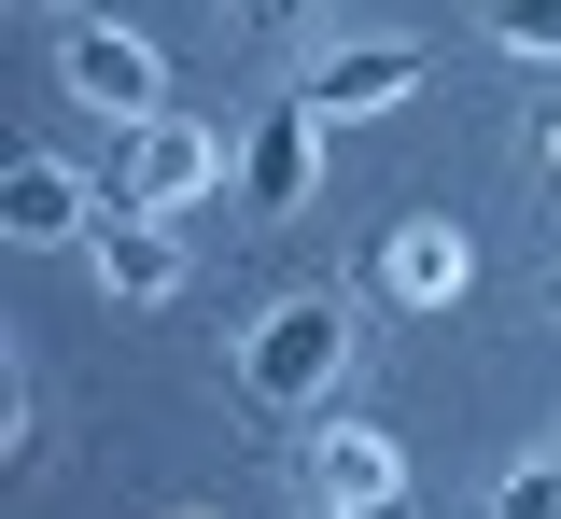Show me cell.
I'll return each mask as SVG.
<instances>
[{"label":"cell","instance_id":"1","mask_svg":"<svg viewBox=\"0 0 561 519\" xmlns=\"http://www.w3.org/2000/svg\"><path fill=\"white\" fill-rule=\"evenodd\" d=\"M337 366H351V309H337V296H280L267 323L239 337V393H253L267 422H280V407H323Z\"/></svg>","mask_w":561,"mask_h":519},{"label":"cell","instance_id":"2","mask_svg":"<svg viewBox=\"0 0 561 519\" xmlns=\"http://www.w3.org/2000/svg\"><path fill=\"white\" fill-rule=\"evenodd\" d=\"M225 183V141H210L197 113H154V127H127V183H113V211H154V224H183Z\"/></svg>","mask_w":561,"mask_h":519},{"label":"cell","instance_id":"3","mask_svg":"<svg viewBox=\"0 0 561 519\" xmlns=\"http://www.w3.org/2000/svg\"><path fill=\"white\" fill-rule=\"evenodd\" d=\"M57 84L84 99V113H113V127H154V113H169V57H154L140 28H70Z\"/></svg>","mask_w":561,"mask_h":519},{"label":"cell","instance_id":"4","mask_svg":"<svg viewBox=\"0 0 561 519\" xmlns=\"http://www.w3.org/2000/svg\"><path fill=\"white\" fill-rule=\"evenodd\" d=\"M463 281H478V239L449 211H408L393 239H379V296L393 309H463Z\"/></svg>","mask_w":561,"mask_h":519},{"label":"cell","instance_id":"5","mask_svg":"<svg viewBox=\"0 0 561 519\" xmlns=\"http://www.w3.org/2000/svg\"><path fill=\"white\" fill-rule=\"evenodd\" d=\"M309 492H323V519H393L408 463H393L379 422H323V436H309Z\"/></svg>","mask_w":561,"mask_h":519},{"label":"cell","instance_id":"6","mask_svg":"<svg viewBox=\"0 0 561 519\" xmlns=\"http://www.w3.org/2000/svg\"><path fill=\"white\" fill-rule=\"evenodd\" d=\"M99 211H113V197H99L84 169H57V154H14V169H0V224H14L28 253H57V239H99Z\"/></svg>","mask_w":561,"mask_h":519},{"label":"cell","instance_id":"7","mask_svg":"<svg viewBox=\"0 0 561 519\" xmlns=\"http://www.w3.org/2000/svg\"><path fill=\"white\" fill-rule=\"evenodd\" d=\"M99 296H127V309H169L183 296V224H154V211H99Z\"/></svg>","mask_w":561,"mask_h":519},{"label":"cell","instance_id":"8","mask_svg":"<svg viewBox=\"0 0 561 519\" xmlns=\"http://www.w3.org/2000/svg\"><path fill=\"white\" fill-rule=\"evenodd\" d=\"M309 183H323V113H309V99H280L267 127L239 141V197H253V211H295Z\"/></svg>","mask_w":561,"mask_h":519},{"label":"cell","instance_id":"9","mask_svg":"<svg viewBox=\"0 0 561 519\" xmlns=\"http://www.w3.org/2000/svg\"><path fill=\"white\" fill-rule=\"evenodd\" d=\"M408 84H421V43H337V57L295 84V99H309L323 127H351V113H393Z\"/></svg>","mask_w":561,"mask_h":519},{"label":"cell","instance_id":"10","mask_svg":"<svg viewBox=\"0 0 561 519\" xmlns=\"http://www.w3.org/2000/svg\"><path fill=\"white\" fill-rule=\"evenodd\" d=\"M491 519H561V449H534V463H505V492H491Z\"/></svg>","mask_w":561,"mask_h":519},{"label":"cell","instance_id":"11","mask_svg":"<svg viewBox=\"0 0 561 519\" xmlns=\"http://www.w3.org/2000/svg\"><path fill=\"white\" fill-rule=\"evenodd\" d=\"M491 43L505 57H561V0H491Z\"/></svg>","mask_w":561,"mask_h":519},{"label":"cell","instance_id":"12","mask_svg":"<svg viewBox=\"0 0 561 519\" xmlns=\"http://www.w3.org/2000/svg\"><path fill=\"white\" fill-rule=\"evenodd\" d=\"M239 14H253V28H295V14H309V0H239Z\"/></svg>","mask_w":561,"mask_h":519},{"label":"cell","instance_id":"13","mask_svg":"<svg viewBox=\"0 0 561 519\" xmlns=\"http://www.w3.org/2000/svg\"><path fill=\"white\" fill-rule=\"evenodd\" d=\"M548 169H561V113H548Z\"/></svg>","mask_w":561,"mask_h":519}]
</instances>
